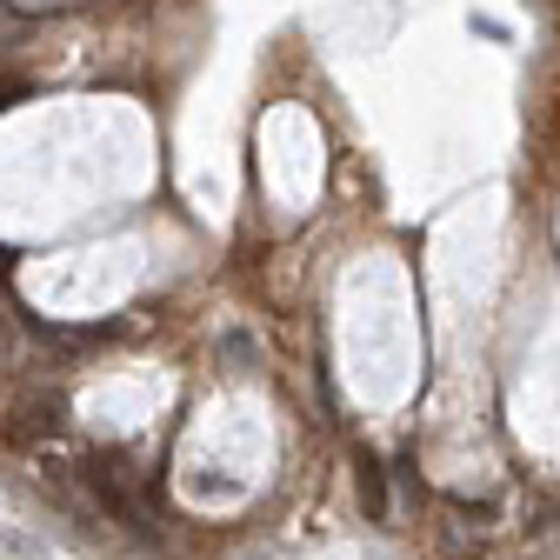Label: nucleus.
<instances>
[{
    "instance_id": "1",
    "label": "nucleus",
    "mask_w": 560,
    "mask_h": 560,
    "mask_svg": "<svg viewBox=\"0 0 560 560\" xmlns=\"http://www.w3.org/2000/svg\"><path fill=\"white\" fill-rule=\"evenodd\" d=\"M354 487H361V508L374 514V521H387V474H381V460L361 447L354 454Z\"/></svg>"
}]
</instances>
